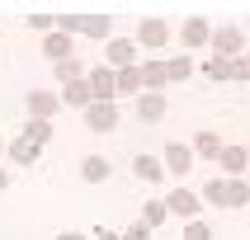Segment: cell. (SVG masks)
I'll use <instances>...</instances> for the list:
<instances>
[{
    "instance_id": "obj_11",
    "label": "cell",
    "mask_w": 250,
    "mask_h": 240,
    "mask_svg": "<svg viewBox=\"0 0 250 240\" xmlns=\"http://www.w3.org/2000/svg\"><path fill=\"white\" fill-rule=\"evenodd\" d=\"M132 56H137V42H127V38H113L109 42V66L127 71V66H132Z\"/></svg>"
},
{
    "instance_id": "obj_7",
    "label": "cell",
    "mask_w": 250,
    "mask_h": 240,
    "mask_svg": "<svg viewBox=\"0 0 250 240\" xmlns=\"http://www.w3.org/2000/svg\"><path fill=\"white\" fill-rule=\"evenodd\" d=\"M113 90H118V75H113V71H95V75H90V94H95V104H109Z\"/></svg>"
},
{
    "instance_id": "obj_15",
    "label": "cell",
    "mask_w": 250,
    "mask_h": 240,
    "mask_svg": "<svg viewBox=\"0 0 250 240\" xmlns=\"http://www.w3.org/2000/svg\"><path fill=\"white\" fill-rule=\"evenodd\" d=\"M81 174H85V179H90V184H104V179H109V174H113V165H109V160H104V155H90V160H85V165H81Z\"/></svg>"
},
{
    "instance_id": "obj_17",
    "label": "cell",
    "mask_w": 250,
    "mask_h": 240,
    "mask_svg": "<svg viewBox=\"0 0 250 240\" xmlns=\"http://www.w3.org/2000/svg\"><path fill=\"white\" fill-rule=\"evenodd\" d=\"M42 52L57 56V66H62V61H71V38H66V33H52V38L42 42Z\"/></svg>"
},
{
    "instance_id": "obj_23",
    "label": "cell",
    "mask_w": 250,
    "mask_h": 240,
    "mask_svg": "<svg viewBox=\"0 0 250 240\" xmlns=\"http://www.w3.org/2000/svg\"><path fill=\"white\" fill-rule=\"evenodd\" d=\"M38 151H42V146H33L28 137H19V146H10V155L19 160V165H28V160H38Z\"/></svg>"
},
{
    "instance_id": "obj_5",
    "label": "cell",
    "mask_w": 250,
    "mask_h": 240,
    "mask_svg": "<svg viewBox=\"0 0 250 240\" xmlns=\"http://www.w3.org/2000/svg\"><path fill=\"white\" fill-rule=\"evenodd\" d=\"M189 165H194V151H189L184 141H170L166 146V169L170 174H189Z\"/></svg>"
},
{
    "instance_id": "obj_9",
    "label": "cell",
    "mask_w": 250,
    "mask_h": 240,
    "mask_svg": "<svg viewBox=\"0 0 250 240\" xmlns=\"http://www.w3.org/2000/svg\"><path fill=\"white\" fill-rule=\"evenodd\" d=\"M137 118H142V123H156V118H166V94H151V90H146V94L137 99Z\"/></svg>"
},
{
    "instance_id": "obj_24",
    "label": "cell",
    "mask_w": 250,
    "mask_h": 240,
    "mask_svg": "<svg viewBox=\"0 0 250 240\" xmlns=\"http://www.w3.org/2000/svg\"><path fill=\"white\" fill-rule=\"evenodd\" d=\"M246 198H250V184H241V179H231V184H227V203H231V207H241Z\"/></svg>"
},
{
    "instance_id": "obj_35",
    "label": "cell",
    "mask_w": 250,
    "mask_h": 240,
    "mask_svg": "<svg viewBox=\"0 0 250 240\" xmlns=\"http://www.w3.org/2000/svg\"><path fill=\"white\" fill-rule=\"evenodd\" d=\"M0 146H5V141H0Z\"/></svg>"
},
{
    "instance_id": "obj_30",
    "label": "cell",
    "mask_w": 250,
    "mask_h": 240,
    "mask_svg": "<svg viewBox=\"0 0 250 240\" xmlns=\"http://www.w3.org/2000/svg\"><path fill=\"white\" fill-rule=\"evenodd\" d=\"M236 80H250V61H241V56H236Z\"/></svg>"
},
{
    "instance_id": "obj_21",
    "label": "cell",
    "mask_w": 250,
    "mask_h": 240,
    "mask_svg": "<svg viewBox=\"0 0 250 240\" xmlns=\"http://www.w3.org/2000/svg\"><path fill=\"white\" fill-rule=\"evenodd\" d=\"M81 33H90V38H109V19H104V14H90V19H81Z\"/></svg>"
},
{
    "instance_id": "obj_36",
    "label": "cell",
    "mask_w": 250,
    "mask_h": 240,
    "mask_svg": "<svg viewBox=\"0 0 250 240\" xmlns=\"http://www.w3.org/2000/svg\"><path fill=\"white\" fill-rule=\"evenodd\" d=\"M246 28H250V24H246Z\"/></svg>"
},
{
    "instance_id": "obj_34",
    "label": "cell",
    "mask_w": 250,
    "mask_h": 240,
    "mask_svg": "<svg viewBox=\"0 0 250 240\" xmlns=\"http://www.w3.org/2000/svg\"><path fill=\"white\" fill-rule=\"evenodd\" d=\"M246 61H250V52H246Z\"/></svg>"
},
{
    "instance_id": "obj_3",
    "label": "cell",
    "mask_w": 250,
    "mask_h": 240,
    "mask_svg": "<svg viewBox=\"0 0 250 240\" xmlns=\"http://www.w3.org/2000/svg\"><path fill=\"white\" fill-rule=\"evenodd\" d=\"M212 47H217V56H227V61H236V52L246 47V38H241L236 28H217V33H212Z\"/></svg>"
},
{
    "instance_id": "obj_18",
    "label": "cell",
    "mask_w": 250,
    "mask_h": 240,
    "mask_svg": "<svg viewBox=\"0 0 250 240\" xmlns=\"http://www.w3.org/2000/svg\"><path fill=\"white\" fill-rule=\"evenodd\" d=\"M203 71H208L212 80H236V61H227V56H212Z\"/></svg>"
},
{
    "instance_id": "obj_29",
    "label": "cell",
    "mask_w": 250,
    "mask_h": 240,
    "mask_svg": "<svg viewBox=\"0 0 250 240\" xmlns=\"http://www.w3.org/2000/svg\"><path fill=\"white\" fill-rule=\"evenodd\" d=\"M146 231H151V226H132V231H127L123 240H146Z\"/></svg>"
},
{
    "instance_id": "obj_6",
    "label": "cell",
    "mask_w": 250,
    "mask_h": 240,
    "mask_svg": "<svg viewBox=\"0 0 250 240\" xmlns=\"http://www.w3.org/2000/svg\"><path fill=\"white\" fill-rule=\"evenodd\" d=\"M166 207L175 212V217H198V207H203V203H198V193H189V188H175V193L166 198Z\"/></svg>"
},
{
    "instance_id": "obj_14",
    "label": "cell",
    "mask_w": 250,
    "mask_h": 240,
    "mask_svg": "<svg viewBox=\"0 0 250 240\" xmlns=\"http://www.w3.org/2000/svg\"><path fill=\"white\" fill-rule=\"evenodd\" d=\"M222 137H217V132H198L194 137V155H212V160H222Z\"/></svg>"
},
{
    "instance_id": "obj_10",
    "label": "cell",
    "mask_w": 250,
    "mask_h": 240,
    "mask_svg": "<svg viewBox=\"0 0 250 240\" xmlns=\"http://www.w3.org/2000/svg\"><path fill=\"white\" fill-rule=\"evenodd\" d=\"M212 38V28H208V19H189V24L180 28V42L184 47H203V42Z\"/></svg>"
},
{
    "instance_id": "obj_32",
    "label": "cell",
    "mask_w": 250,
    "mask_h": 240,
    "mask_svg": "<svg viewBox=\"0 0 250 240\" xmlns=\"http://www.w3.org/2000/svg\"><path fill=\"white\" fill-rule=\"evenodd\" d=\"M57 240H85V236H57Z\"/></svg>"
},
{
    "instance_id": "obj_1",
    "label": "cell",
    "mask_w": 250,
    "mask_h": 240,
    "mask_svg": "<svg viewBox=\"0 0 250 240\" xmlns=\"http://www.w3.org/2000/svg\"><path fill=\"white\" fill-rule=\"evenodd\" d=\"M166 38H170V28L161 19H142L137 24V47H151L156 52V47H166Z\"/></svg>"
},
{
    "instance_id": "obj_20",
    "label": "cell",
    "mask_w": 250,
    "mask_h": 240,
    "mask_svg": "<svg viewBox=\"0 0 250 240\" xmlns=\"http://www.w3.org/2000/svg\"><path fill=\"white\" fill-rule=\"evenodd\" d=\"M166 217H170V207H166V203H146V207H142V226H151V231L166 222Z\"/></svg>"
},
{
    "instance_id": "obj_4",
    "label": "cell",
    "mask_w": 250,
    "mask_h": 240,
    "mask_svg": "<svg viewBox=\"0 0 250 240\" xmlns=\"http://www.w3.org/2000/svg\"><path fill=\"white\" fill-rule=\"evenodd\" d=\"M57 109H62V99H57L52 90H33V94H28V113H33V118H42V123H47Z\"/></svg>"
},
{
    "instance_id": "obj_33",
    "label": "cell",
    "mask_w": 250,
    "mask_h": 240,
    "mask_svg": "<svg viewBox=\"0 0 250 240\" xmlns=\"http://www.w3.org/2000/svg\"><path fill=\"white\" fill-rule=\"evenodd\" d=\"M5 184H10V179H5V169H0V188H5Z\"/></svg>"
},
{
    "instance_id": "obj_19",
    "label": "cell",
    "mask_w": 250,
    "mask_h": 240,
    "mask_svg": "<svg viewBox=\"0 0 250 240\" xmlns=\"http://www.w3.org/2000/svg\"><path fill=\"white\" fill-rule=\"evenodd\" d=\"M24 137L33 141V146H42V141L52 137V123H42V118H28V127H24Z\"/></svg>"
},
{
    "instance_id": "obj_31",
    "label": "cell",
    "mask_w": 250,
    "mask_h": 240,
    "mask_svg": "<svg viewBox=\"0 0 250 240\" xmlns=\"http://www.w3.org/2000/svg\"><path fill=\"white\" fill-rule=\"evenodd\" d=\"M95 240H118V236H113V231H99V236Z\"/></svg>"
},
{
    "instance_id": "obj_12",
    "label": "cell",
    "mask_w": 250,
    "mask_h": 240,
    "mask_svg": "<svg viewBox=\"0 0 250 240\" xmlns=\"http://www.w3.org/2000/svg\"><path fill=\"white\" fill-rule=\"evenodd\" d=\"M137 71H142V85H151V94H161V90H166V80H170L166 61H146V66H137Z\"/></svg>"
},
{
    "instance_id": "obj_26",
    "label": "cell",
    "mask_w": 250,
    "mask_h": 240,
    "mask_svg": "<svg viewBox=\"0 0 250 240\" xmlns=\"http://www.w3.org/2000/svg\"><path fill=\"white\" fill-rule=\"evenodd\" d=\"M57 75H62V80H81V61H76V56H71V61H62V66H57Z\"/></svg>"
},
{
    "instance_id": "obj_22",
    "label": "cell",
    "mask_w": 250,
    "mask_h": 240,
    "mask_svg": "<svg viewBox=\"0 0 250 240\" xmlns=\"http://www.w3.org/2000/svg\"><path fill=\"white\" fill-rule=\"evenodd\" d=\"M166 71H170V80H189V75H194V61H189V52L175 56V61H166Z\"/></svg>"
},
{
    "instance_id": "obj_8",
    "label": "cell",
    "mask_w": 250,
    "mask_h": 240,
    "mask_svg": "<svg viewBox=\"0 0 250 240\" xmlns=\"http://www.w3.org/2000/svg\"><path fill=\"white\" fill-rule=\"evenodd\" d=\"M62 104H71V109H90V104H95V94H90V80H71L66 90H62Z\"/></svg>"
},
{
    "instance_id": "obj_2",
    "label": "cell",
    "mask_w": 250,
    "mask_h": 240,
    "mask_svg": "<svg viewBox=\"0 0 250 240\" xmlns=\"http://www.w3.org/2000/svg\"><path fill=\"white\" fill-rule=\"evenodd\" d=\"M85 123L95 127V132H113V127H118V109H113V104H90V109H85Z\"/></svg>"
},
{
    "instance_id": "obj_25",
    "label": "cell",
    "mask_w": 250,
    "mask_h": 240,
    "mask_svg": "<svg viewBox=\"0 0 250 240\" xmlns=\"http://www.w3.org/2000/svg\"><path fill=\"white\" fill-rule=\"evenodd\" d=\"M137 85H142V71H137V66L118 71V90H137Z\"/></svg>"
},
{
    "instance_id": "obj_28",
    "label": "cell",
    "mask_w": 250,
    "mask_h": 240,
    "mask_svg": "<svg viewBox=\"0 0 250 240\" xmlns=\"http://www.w3.org/2000/svg\"><path fill=\"white\" fill-rule=\"evenodd\" d=\"M203 198H208V203H227V184H222V179H212Z\"/></svg>"
},
{
    "instance_id": "obj_27",
    "label": "cell",
    "mask_w": 250,
    "mask_h": 240,
    "mask_svg": "<svg viewBox=\"0 0 250 240\" xmlns=\"http://www.w3.org/2000/svg\"><path fill=\"white\" fill-rule=\"evenodd\" d=\"M184 240H208V222H189L184 226Z\"/></svg>"
},
{
    "instance_id": "obj_16",
    "label": "cell",
    "mask_w": 250,
    "mask_h": 240,
    "mask_svg": "<svg viewBox=\"0 0 250 240\" xmlns=\"http://www.w3.org/2000/svg\"><path fill=\"white\" fill-rule=\"evenodd\" d=\"M246 165H250V151H246V146H227V151H222V169H227V174H241Z\"/></svg>"
},
{
    "instance_id": "obj_13",
    "label": "cell",
    "mask_w": 250,
    "mask_h": 240,
    "mask_svg": "<svg viewBox=\"0 0 250 240\" xmlns=\"http://www.w3.org/2000/svg\"><path fill=\"white\" fill-rule=\"evenodd\" d=\"M132 174H137V179H166V165H161V160H156V155H137V160H132Z\"/></svg>"
}]
</instances>
